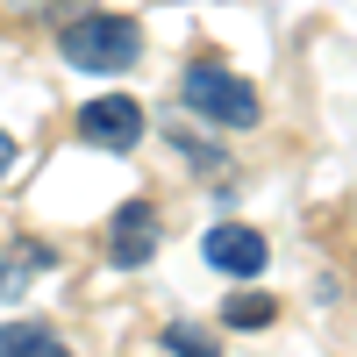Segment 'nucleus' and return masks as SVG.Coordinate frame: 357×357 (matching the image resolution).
Returning a JSON list of instances; mask_svg holds the SVG:
<instances>
[{
	"label": "nucleus",
	"mask_w": 357,
	"mask_h": 357,
	"mask_svg": "<svg viewBox=\"0 0 357 357\" xmlns=\"http://www.w3.org/2000/svg\"><path fill=\"white\" fill-rule=\"evenodd\" d=\"M43 264H50V250H43V243H22V250L8 257V272H0V301H15V293H22L29 279H36Z\"/></svg>",
	"instance_id": "8"
},
{
	"label": "nucleus",
	"mask_w": 357,
	"mask_h": 357,
	"mask_svg": "<svg viewBox=\"0 0 357 357\" xmlns=\"http://www.w3.org/2000/svg\"><path fill=\"white\" fill-rule=\"evenodd\" d=\"M178 100H186L200 122H215V129H257V93H250V79H236L229 65H215V57H200V65H186V79H178Z\"/></svg>",
	"instance_id": "2"
},
{
	"label": "nucleus",
	"mask_w": 357,
	"mask_h": 357,
	"mask_svg": "<svg viewBox=\"0 0 357 357\" xmlns=\"http://www.w3.org/2000/svg\"><path fill=\"white\" fill-rule=\"evenodd\" d=\"M272 293H236V301L222 307V321H229V329H243V336H257V329H272Z\"/></svg>",
	"instance_id": "7"
},
{
	"label": "nucleus",
	"mask_w": 357,
	"mask_h": 357,
	"mask_svg": "<svg viewBox=\"0 0 357 357\" xmlns=\"http://www.w3.org/2000/svg\"><path fill=\"white\" fill-rule=\"evenodd\" d=\"M200 257L215 264L222 279H257L264 264H272V243H264L257 229H243V222H215L200 236Z\"/></svg>",
	"instance_id": "3"
},
{
	"label": "nucleus",
	"mask_w": 357,
	"mask_h": 357,
	"mask_svg": "<svg viewBox=\"0 0 357 357\" xmlns=\"http://www.w3.org/2000/svg\"><path fill=\"white\" fill-rule=\"evenodd\" d=\"M165 350H172V357H215V343H207V336H193L186 321H172V329H165Z\"/></svg>",
	"instance_id": "9"
},
{
	"label": "nucleus",
	"mask_w": 357,
	"mask_h": 357,
	"mask_svg": "<svg viewBox=\"0 0 357 357\" xmlns=\"http://www.w3.org/2000/svg\"><path fill=\"white\" fill-rule=\"evenodd\" d=\"M15 158H22V151H15V136H8V129H0V178H8V172H15Z\"/></svg>",
	"instance_id": "11"
},
{
	"label": "nucleus",
	"mask_w": 357,
	"mask_h": 357,
	"mask_svg": "<svg viewBox=\"0 0 357 357\" xmlns=\"http://www.w3.org/2000/svg\"><path fill=\"white\" fill-rule=\"evenodd\" d=\"M143 136V107L129 93H100L79 107V143H93V151H136Z\"/></svg>",
	"instance_id": "4"
},
{
	"label": "nucleus",
	"mask_w": 357,
	"mask_h": 357,
	"mask_svg": "<svg viewBox=\"0 0 357 357\" xmlns=\"http://www.w3.org/2000/svg\"><path fill=\"white\" fill-rule=\"evenodd\" d=\"M8 15H65V8H86V0H0Z\"/></svg>",
	"instance_id": "10"
},
{
	"label": "nucleus",
	"mask_w": 357,
	"mask_h": 357,
	"mask_svg": "<svg viewBox=\"0 0 357 357\" xmlns=\"http://www.w3.org/2000/svg\"><path fill=\"white\" fill-rule=\"evenodd\" d=\"M0 357H72L50 321H0Z\"/></svg>",
	"instance_id": "6"
},
{
	"label": "nucleus",
	"mask_w": 357,
	"mask_h": 357,
	"mask_svg": "<svg viewBox=\"0 0 357 357\" xmlns=\"http://www.w3.org/2000/svg\"><path fill=\"white\" fill-rule=\"evenodd\" d=\"M151 250H158V207H151V200L114 207V222H107V257L122 264V272H136V264H151Z\"/></svg>",
	"instance_id": "5"
},
{
	"label": "nucleus",
	"mask_w": 357,
	"mask_h": 357,
	"mask_svg": "<svg viewBox=\"0 0 357 357\" xmlns=\"http://www.w3.org/2000/svg\"><path fill=\"white\" fill-rule=\"evenodd\" d=\"M57 57H65L72 72H129L136 57H143V29L129 15H79L57 29Z\"/></svg>",
	"instance_id": "1"
}]
</instances>
